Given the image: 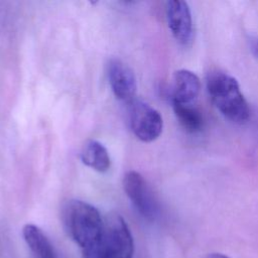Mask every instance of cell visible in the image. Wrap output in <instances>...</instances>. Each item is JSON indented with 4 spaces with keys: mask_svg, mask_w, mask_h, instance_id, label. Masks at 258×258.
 Instances as JSON below:
<instances>
[{
    "mask_svg": "<svg viewBox=\"0 0 258 258\" xmlns=\"http://www.w3.org/2000/svg\"><path fill=\"white\" fill-rule=\"evenodd\" d=\"M207 88L212 102L226 118L236 123L249 118L248 102L234 77L222 71H212L207 77Z\"/></svg>",
    "mask_w": 258,
    "mask_h": 258,
    "instance_id": "obj_1",
    "label": "cell"
},
{
    "mask_svg": "<svg viewBox=\"0 0 258 258\" xmlns=\"http://www.w3.org/2000/svg\"><path fill=\"white\" fill-rule=\"evenodd\" d=\"M134 242L131 232L118 214L105 218L100 237L84 249V258H132Z\"/></svg>",
    "mask_w": 258,
    "mask_h": 258,
    "instance_id": "obj_2",
    "label": "cell"
},
{
    "mask_svg": "<svg viewBox=\"0 0 258 258\" xmlns=\"http://www.w3.org/2000/svg\"><path fill=\"white\" fill-rule=\"evenodd\" d=\"M62 222L68 235L83 249L100 237L104 226L99 211L81 200H70L64 204Z\"/></svg>",
    "mask_w": 258,
    "mask_h": 258,
    "instance_id": "obj_3",
    "label": "cell"
},
{
    "mask_svg": "<svg viewBox=\"0 0 258 258\" xmlns=\"http://www.w3.org/2000/svg\"><path fill=\"white\" fill-rule=\"evenodd\" d=\"M129 104V124L133 134L143 142L157 139L163 129L159 112L148 103L134 99Z\"/></svg>",
    "mask_w": 258,
    "mask_h": 258,
    "instance_id": "obj_4",
    "label": "cell"
},
{
    "mask_svg": "<svg viewBox=\"0 0 258 258\" xmlns=\"http://www.w3.org/2000/svg\"><path fill=\"white\" fill-rule=\"evenodd\" d=\"M123 187L137 212L147 220H154L158 213L156 201L144 177L137 171L130 170L123 177Z\"/></svg>",
    "mask_w": 258,
    "mask_h": 258,
    "instance_id": "obj_5",
    "label": "cell"
},
{
    "mask_svg": "<svg viewBox=\"0 0 258 258\" xmlns=\"http://www.w3.org/2000/svg\"><path fill=\"white\" fill-rule=\"evenodd\" d=\"M107 76L112 92L118 100L130 103L135 99L136 78L128 64L120 58H111L107 63Z\"/></svg>",
    "mask_w": 258,
    "mask_h": 258,
    "instance_id": "obj_6",
    "label": "cell"
},
{
    "mask_svg": "<svg viewBox=\"0 0 258 258\" xmlns=\"http://www.w3.org/2000/svg\"><path fill=\"white\" fill-rule=\"evenodd\" d=\"M166 17L175 40L182 45H188L192 40L194 27L187 2L181 0L168 1L166 3Z\"/></svg>",
    "mask_w": 258,
    "mask_h": 258,
    "instance_id": "obj_7",
    "label": "cell"
},
{
    "mask_svg": "<svg viewBox=\"0 0 258 258\" xmlns=\"http://www.w3.org/2000/svg\"><path fill=\"white\" fill-rule=\"evenodd\" d=\"M201 91L199 77L188 70H178L173 75L171 102L191 105Z\"/></svg>",
    "mask_w": 258,
    "mask_h": 258,
    "instance_id": "obj_8",
    "label": "cell"
},
{
    "mask_svg": "<svg viewBox=\"0 0 258 258\" xmlns=\"http://www.w3.org/2000/svg\"><path fill=\"white\" fill-rule=\"evenodd\" d=\"M81 160L88 167L98 171L106 172L111 166V159L107 148L99 141L88 140L81 150Z\"/></svg>",
    "mask_w": 258,
    "mask_h": 258,
    "instance_id": "obj_9",
    "label": "cell"
},
{
    "mask_svg": "<svg viewBox=\"0 0 258 258\" xmlns=\"http://www.w3.org/2000/svg\"><path fill=\"white\" fill-rule=\"evenodd\" d=\"M22 234L33 258H56L51 243L37 226L26 224L22 229Z\"/></svg>",
    "mask_w": 258,
    "mask_h": 258,
    "instance_id": "obj_10",
    "label": "cell"
},
{
    "mask_svg": "<svg viewBox=\"0 0 258 258\" xmlns=\"http://www.w3.org/2000/svg\"><path fill=\"white\" fill-rule=\"evenodd\" d=\"M172 108L178 122L187 132L195 133L202 129L203 117L195 107L172 102Z\"/></svg>",
    "mask_w": 258,
    "mask_h": 258,
    "instance_id": "obj_11",
    "label": "cell"
},
{
    "mask_svg": "<svg viewBox=\"0 0 258 258\" xmlns=\"http://www.w3.org/2000/svg\"><path fill=\"white\" fill-rule=\"evenodd\" d=\"M249 47L252 54L258 58V35H251L249 37Z\"/></svg>",
    "mask_w": 258,
    "mask_h": 258,
    "instance_id": "obj_12",
    "label": "cell"
},
{
    "mask_svg": "<svg viewBox=\"0 0 258 258\" xmlns=\"http://www.w3.org/2000/svg\"><path fill=\"white\" fill-rule=\"evenodd\" d=\"M204 258H229V257L224 254H221V253H211V254H208L207 256H205Z\"/></svg>",
    "mask_w": 258,
    "mask_h": 258,
    "instance_id": "obj_13",
    "label": "cell"
}]
</instances>
